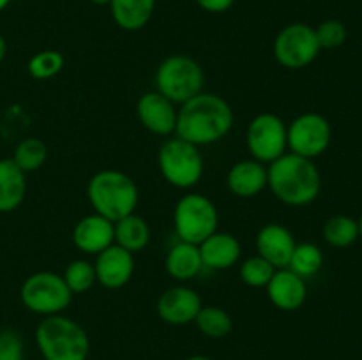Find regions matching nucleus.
I'll return each mask as SVG.
<instances>
[{"label":"nucleus","instance_id":"29","mask_svg":"<svg viewBox=\"0 0 362 360\" xmlns=\"http://www.w3.org/2000/svg\"><path fill=\"white\" fill-rule=\"evenodd\" d=\"M71 293H85L95 284L94 263L87 260H73L62 274Z\"/></svg>","mask_w":362,"mask_h":360},{"label":"nucleus","instance_id":"15","mask_svg":"<svg viewBox=\"0 0 362 360\" xmlns=\"http://www.w3.org/2000/svg\"><path fill=\"white\" fill-rule=\"evenodd\" d=\"M265 288L272 306L286 313L300 309L308 299L306 279L297 275L290 268H276L274 275Z\"/></svg>","mask_w":362,"mask_h":360},{"label":"nucleus","instance_id":"13","mask_svg":"<svg viewBox=\"0 0 362 360\" xmlns=\"http://www.w3.org/2000/svg\"><path fill=\"white\" fill-rule=\"evenodd\" d=\"M95 281L106 289H119L131 281L134 274V256L124 247L112 244L95 254Z\"/></svg>","mask_w":362,"mask_h":360},{"label":"nucleus","instance_id":"22","mask_svg":"<svg viewBox=\"0 0 362 360\" xmlns=\"http://www.w3.org/2000/svg\"><path fill=\"white\" fill-rule=\"evenodd\" d=\"M112 16L122 30H141L151 21L156 9V0H112Z\"/></svg>","mask_w":362,"mask_h":360},{"label":"nucleus","instance_id":"8","mask_svg":"<svg viewBox=\"0 0 362 360\" xmlns=\"http://www.w3.org/2000/svg\"><path fill=\"white\" fill-rule=\"evenodd\" d=\"M20 299L32 313L53 316L69 307L73 293L67 288L62 275L55 272H35L21 284Z\"/></svg>","mask_w":362,"mask_h":360},{"label":"nucleus","instance_id":"16","mask_svg":"<svg viewBox=\"0 0 362 360\" xmlns=\"http://www.w3.org/2000/svg\"><path fill=\"white\" fill-rule=\"evenodd\" d=\"M73 244L85 254H99L115 244V229L110 219L99 214L81 217L73 228Z\"/></svg>","mask_w":362,"mask_h":360},{"label":"nucleus","instance_id":"6","mask_svg":"<svg viewBox=\"0 0 362 360\" xmlns=\"http://www.w3.org/2000/svg\"><path fill=\"white\" fill-rule=\"evenodd\" d=\"M158 166L163 179L177 189H191L204 176V157L197 145L170 138L158 152Z\"/></svg>","mask_w":362,"mask_h":360},{"label":"nucleus","instance_id":"1","mask_svg":"<svg viewBox=\"0 0 362 360\" xmlns=\"http://www.w3.org/2000/svg\"><path fill=\"white\" fill-rule=\"evenodd\" d=\"M232 126L233 109L228 101L218 94L200 92L180 104L175 134L200 147L221 141L232 131Z\"/></svg>","mask_w":362,"mask_h":360},{"label":"nucleus","instance_id":"33","mask_svg":"<svg viewBox=\"0 0 362 360\" xmlns=\"http://www.w3.org/2000/svg\"><path fill=\"white\" fill-rule=\"evenodd\" d=\"M204 11L212 14L226 13L235 4V0H194Z\"/></svg>","mask_w":362,"mask_h":360},{"label":"nucleus","instance_id":"9","mask_svg":"<svg viewBox=\"0 0 362 360\" xmlns=\"http://www.w3.org/2000/svg\"><path fill=\"white\" fill-rule=\"evenodd\" d=\"M272 53L279 66L299 71L315 62L320 53L315 28L306 23H290L278 32L272 44Z\"/></svg>","mask_w":362,"mask_h":360},{"label":"nucleus","instance_id":"36","mask_svg":"<svg viewBox=\"0 0 362 360\" xmlns=\"http://www.w3.org/2000/svg\"><path fill=\"white\" fill-rule=\"evenodd\" d=\"M186 360H212V359H209V356H204V355H194V356H189V359H186Z\"/></svg>","mask_w":362,"mask_h":360},{"label":"nucleus","instance_id":"37","mask_svg":"<svg viewBox=\"0 0 362 360\" xmlns=\"http://www.w3.org/2000/svg\"><path fill=\"white\" fill-rule=\"evenodd\" d=\"M9 2H11V0H0V11L6 9V7L9 6Z\"/></svg>","mask_w":362,"mask_h":360},{"label":"nucleus","instance_id":"34","mask_svg":"<svg viewBox=\"0 0 362 360\" xmlns=\"http://www.w3.org/2000/svg\"><path fill=\"white\" fill-rule=\"evenodd\" d=\"M6 49H7V46H6V39H4L2 35H0V64H2L4 56H6Z\"/></svg>","mask_w":362,"mask_h":360},{"label":"nucleus","instance_id":"23","mask_svg":"<svg viewBox=\"0 0 362 360\" xmlns=\"http://www.w3.org/2000/svg\"><path fill=\"white\" fill-rule=\"evenodd\" d=\"M115 244L129 253H140L151 242V226L141 215L129 214L113 222Z\"/></svg>","mask_w":362,"mask_h":360},{"label":"nucleus","instance_id":"2","mask_svg":"<svg viewBox=\"0 0 362 360\" xmlns=\"http://www.w3.org/2000/svg\"><path fill=\"white\" fill-rule=\"evenodd\" d=\"M267 187L288 207L313 203L322 189V175L313 159L286 152L267 166Z\"/></svg>","mask_w":362,"mask_h":360},{"label":"nucleus","instance_id":"3","mask_svg":"<svg viewBox=\"0 0 362 360\" xmlns=\"http://www.w3.org/2000/svg\"><path fill=\"white\" fill-rule=\"evenodd\" d=\"M87 198L95 214L117 222L134 214L140 200L138 186L127 173L119 169H101L87 186Z\"/></svg>","mask_w":362,"mask_h":360},{"label":"nucleus","instance_id":"30","mask_svg":"<svg viewBox=\"0 0 362 360\" xmlns=\"http://www.w3.org/2000/svg\"><path fill=\"white\" fill-rule=\"evenodd\" d=\"M276 268L262 256H251L244 260L239 267L240 281L250 288H265L274 275Z\"/></svg>","mask_w":362,"mask_h":360},{"label":"nucleus","instance_id":"38","mask_svg":"<svg viewBox=\"0 0 362 360\" xmlns=\"http://www.w3.org/2000/svg\"><path fill=\"white\" fill-rule=\"evenodd\" d=\"M357 222H359V239H362V217Z\"/></svg>","mask_w":362,"mask_h":360},{"label":"nucleus","instance_id":"27","mask_svg":"<svg viewBox=\"0 0 362 360\" xmlns=\"http://www.w3.org/2000/svg\"><path fill=\"white\" fill-rule=\"evenodd\" d=\"M48 157L46 145L39 138H25L16 145L13 154V161L23 173L37 172Z\"/></svg>","mask_w":362,"mask_h":360},{"label":"nucleus","instance_id":"31","mask_svg":"<svg viewBox=\"0 0 362 360\" xmlns=\"http://www.w3.org/2000/svg\"><path fill=\"white\" fill-rule=\"evenodd\" d=\"M320 49H336L346 41V27L339 20H325L315 28Z\"/></svg>","mask_w":362,"mask_h":360},{"label":"nucleus","instance_id":"32","mask_svg":"<svg viewBox=\"0 0 362 360\" xmlns=\"http://www.w3.org/2000/svg\"><path fill=\"white\" fill-rule=\"evenodd\" d=\"M25 348L20 334L14 330H0V360H23Z\"/></svg>","mask_w":362,"mask_h":360},{"label":"nucleus","instance_id":"10","mask_svg":"<svg viewBox=\"0 0 362 360\" xmlns=\"http://www.w3.org/2000/svg\"><path fill=\"white\" fill-rule=\"evenodd\" d=\"M246 145L251 159L271 164L286 154V126L276 113H260L250 122L246 131Z\"/></svg>","mask_w":362,"mask_h":360},{"label":"nucleus","instance_id":"19","mask_svg":"<svg viewBox=\"0 0 362 360\" xmlns=\"http://www.w3.org/2000/svg\"><path fill=\"white\" fill-rule=\"evenodd\" d=\"M198 247H200L204 267L212 268V270L232 268L240 258V242L232 233L214 232Z\"/></svg>","mask_w":362,"mask_h":360},{"label":"nucleus","instance_id":"28","mask_svg":"<svg viewBox=\"0 0 362 360\" xmlns=\"http://www.w3.org/2000/svg\"><path fill=\"white\" fill-rule=\"evenodd\" d=\"M64 55L57 49H42V52L35 53L30 56L27 64L28 74L35 80H49V78L57 76L62 71Z\"/></svg>","mask_w":362,"mask_h":360},{"label":"nucleus","instance_id":"7","mask_svg":"<svg viewBox=\"0 0 362 360\" xmlns=\"http://www.w3.org/2000/svg\"><path fill=\"white\" fill-rule=\"evenodd\" d=\"M218 221L216 205L200 193L184 194L173 210V226L179 240L197 246L218 232Z\"/></svg>","mask_w":362,"mask_h":360},{"label":"nucleus","instance_id":"25","mask_svg":"<svg viewBox=\"0 0 362 360\" xmlns=\"http://www.w3.org/2000/svg\"><path fill=\"white\" fill-rule=\"evenodd\" d=\"M194 323L202 334L211 339L226 337L233 327L232 316L218 306H202Z\"/></svg>","mask_w":362,"mask_h":360},{"label":"nucleus","instance_id":"21","mask_svg":"<svg viewBox=\"0 0 362 360\" xmlns=\"http://www.w3.org/2000/svg\"><path fill=\"white\" fill-rule=\"evenodd\" d=\"M25 175L13 159H0V212L7 214L23 203L27 194Z\"/></svg>","mask_w":362,"mask_h":360},{"label":"nucleus","instance_id":"35","mask_svg":"<svg viewBox=\"0 0 362 360\" xmlns=\"http://www.w3.org/2000/svg\"><path fill=\"white\" fill-rule=\"evenodd\" d=\"M90 2L94 4V6H110L112 0H90Z\"/></svg>","mask_w":362,"mask_h":360},{"label":"nucleus","instance_id":"4","mask_svg":"<svg viewBox=\"0 0 362 360\" xmlns=\"http://www.w3.org/2000/svg\"><path fill=\"white\" fill-rule=\"evenodd\" d=\"M35 342L45 360H87L90 348L85 328L62 314L45 316L35 328Z\"/></svg>","mask_w":362,"mask_h":360},{"label":"nucleus","instance_id":"26","mask_svg":"<svg viewBox=\"0 0 362 360\" xmlns=\"http://www.w3.org/2000/svg\"><path fill=\"white\" fill-rule=\"evenodd\" d=\"M322 265H324V254H322L320 247L311 242H303L296 246L286 268L296 272L303 279H308L317 274Z\"/></svg>","mask_w":362,"mask_h":360},{"label":"nucleus","instance_id":"14","mask_svg":"<svg viewBox=\"0 0 362 360\" xmlns=\"http://www.w3.org/2000/svg\"><path fill=\"white\" fill-rule=\"evenodd\" d=\"M202 309V299L189 286H173L158 299V314L168 325H189Z\"/></svg>","mask_w":362,"mask_h":360},{"label":"nucleus","instance_id":"20","mask_svg":"<svg viewBox=\"0 0 362 360\" xmlns=\"http://www.w3.org/2000/svg\"><path fill=\"white\" fill-rule=\"evenodd\" d=\"M165 268L166 272H168L170 277H173L175 281L184 282L197 277V275L200 274L202 268H204L200 247H198L197 244L179 240V242H177L175 246L170 247V251L166 253Z\"/></svg>","mask_w":362,"mask_h":360},{"label":"nucleus","instance_id":"12","mask_svg":"<svg viewBox=\"0 0 362 360\" xmlns=\"http://www.w3.org/2000/svg\"><path fill=\"white\" fill-rule=\"evenodd\" d=\"M177 115L179 109L175 108V104L158 90L145 92L136 102L138 120L145 129L158 136H170L175 133Z\"/></svg>","mask_w":362,"mask_h":360},{"label":"nucleus","instance_id":"11","mask_svg":"<svg viewBox=\"0 0 362 360\" xmlns=\"http://www.w3.org/2000/svg\"><path fill=\"white\" fill-rule=\"evenodd\" d=\"M332 140V127L320 113H303L286 127V147L292 154L315 159L324 154Z\"/></svg>","mask_w":362,"mask_h":360},{"label":"nucleus","instance_id":"17","mask_svg":"<svg viewBox=\"0 0 362 360\" xmlns=\"http://www.w3.org/2000/svg\"><path fill=\"white\" fill-rule=\"evenodd\" d=\"M297 242L286 226L271 222L260 228L257 235L258 256L267 260L274 268H286Z\"/></svg>","mask_w":362,"mask_h":360},{"label":"nucleus","instance_id":"5","mask_svg":"<svg viewBox=\"0 0 362 360\" xmlns=\"http://www.w3.org/2000/svg\"><path fill=\"white\" fill-rule=\"evenodd\" d=\"M204 80L202 66L187 55L166 56L156 71V88L173 104H184L200 94Z\"/></svg>","mask_w":362,"mask_h":360},{"label":"nucleus","instance_id":"18","mask_svg":"<svg viewBox=\"0 0 362 360\" xmlns=\"http://www.w3.org/2000/svg\"><path fill=\"white\" fill-rule=\"evenodd\" d=\"M228 191L237 198H255L267 187V166L257 159L235 162L226 175Z\"/></svg>","mask_w":362,"mask_h":360},{"label":"nucleus","instance_id":"24","mask_svg":"<svg viewBox=\"0 0 362 360\" xmlns=\"http://www.w3.org/2000/svg\"><path fill=\"white\" fill-rule=\"evenodd\" d=\"M324 239L332 247H349L359 239V222L350 215H332L324 224Z\"/></svg>","mask_w":362,"mask_h":360}]
</instances>
